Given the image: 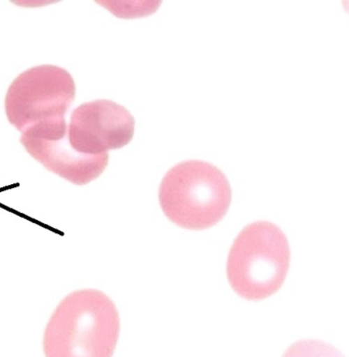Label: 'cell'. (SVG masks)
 Returning <instances> with one entry per match:
<instances>
[{
    "instance_id": "7",
    "label": "cell",
    "mask_w": 349,
    "mask_h": 357,
    "mask_svg": "<svg viewBox=\"0 0 349 357\" xmlns=\"http://www.w3.org/2000/svg\"><path fill=\"white\" fill-rule=\"evenodd\" d=\"M283 357H346L334 346L320 340H300L292 344Z\"/></svg>"
},
{
    "instance_id": "5",
    "label": "cell",
    "mask_w": 349,
    "mask_h": 357,
    "mask_svg": "<svg viewBox=\"0 0 349 357\" xmlns=\"http://www.w3.org/2000/svg\"><path fill=\"white\" fill-rule=\"evenodd\" d=\"M20 142L46 169L76 185L96 181L109 164V154L84 155L72 148L66 120L31 127Z\"/></svg>"
},
{
    "instance_id": "1",
    "label": "cell",
    "mask_w": 349,
    "mask_h": 357,
    "mask_svg": "<svg viewBox=\"0 0 349 357\" xmlns=\"http://www.w3.org/2000/svg\"><path fill=\"white\" fill-rule=\"evenodd\" d=\"M120 334L114 302L96 289L66 296L43 337L45 357H113Z\"/></svg>"
},
{
    "instance_id": "4",
    "label": "cell",
    "mask_w": 349,
    "mask_h": 357,
    "mask_svg": "<svg viewBox=\"0 0 349 357\" xmlns=\"http://www.w3.org/2000/svg\"><path fill=\"white\" fill-rule=\"evenodd\" d=\"M75 96V81L67 70L37 66L20 74L8 87L6 117L23 133L36 125L66 120Z\"/></svg>"
},
{
    "instance_id": "2",
    "label": "cell",
    "mask_w": 349,
    "mask_h": 357,
    "mask_svg": "<svg viewBox=\"0 0 349 357\" xmlns=\"http://www.w3.org/2000/svg\"><path fill=\"white\" fill-rule=\"evenodd\" d=\"M159 201L171 222L190 231H203L227 215L232 188L225 173L212 164L188 160L166 173Z\"/></svg>"
},
{
    "instance_id": "3",
    "label": "cell",
    "mask_w": 349,
    "mask_h": 357,
    "mask_svg": "<svg viewBox=\"0 0 349 357\" xmlns=\"http://www.w3.org/2000/svg\"><path fill=\"white\" fill-rule=\"evenodd\" d=\"M290 259L289 242L282 229L269 221H256L239 234L230 248L228 282L244 299H267L284 284Z\"/></svg>"
},
{
    "instance_id": "6",
    "label": "cell",
    "mask_w": 349,
    "mask_h": 357,
    "mask_svg": "<svg viewBox=\"0 0 349 357\" xmlns=\"http://www.w3.org/2000/svg\"><path fill=\"white\" fill-rule=\"evenodd\" d=\"M135 127L128 109L112 100H98L74 109L68 137L72 148L81 154H107L127 146L133 139Z\"/></svg>"
}]
</instances>
